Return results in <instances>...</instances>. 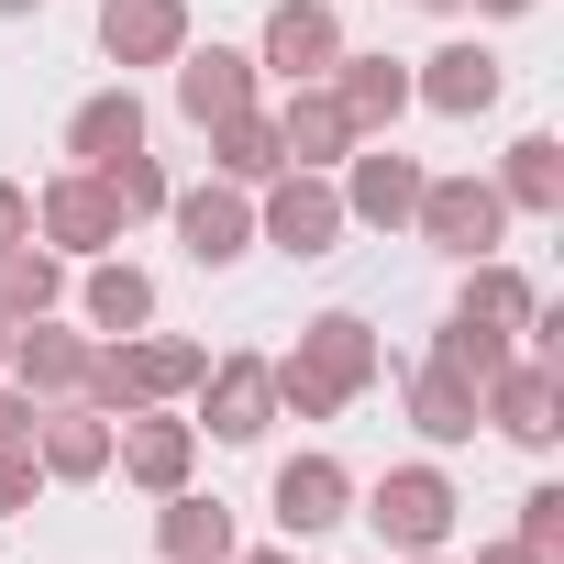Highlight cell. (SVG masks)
I'll return each instance as SVG.
<instances>
[{"mask_svg": "<svg viewBox=\"0 0 564 564\" xmlns=\"http://www.w3.org/2000/svg\"><path fill=\"white\" fill-rule=\"evenodd\" d=\"M531 300H542V289H531L509 254H476V265H465V289H454V311H465V322H498V333H520Z\"/></svg>", "mask_w": 564, "mask_h": 564, "instance_id": "83f0119b", "label": "cell"}, {"mask_svg": "<svg viewBox=\"0 0 564 564\" xmlns=\"http://www.w3.org/2000/svg\"><path fill=\"white\" fill-rule=\"evenodd\" d=\"M254 89H265V67L243 56V45H177V111L210 133V122H232V111H254Z\"/></svg>", "mask_w": 564, "mask_h": 564, "instance_id": "5bb4252c", "label": "cell"}, {"mask_svg": "<svg viewBox=\"0 0 564 564\" xmlns=\"http://www.w3.org/2000/svg\"><path fill=\"white\" fill-rule=\"evenodd\" d=\"M23 232H34V188H23V177H0V243H23Z\"/></svg>", "mask_w": 564, "mask_h": 564, "instance_id": "d6a6232c", "label": "cell"}, {"mask_svg": "<svg viewBox=\"0 0 564 564\" xmlns=\"http://www.w3.org/2000/svg\"><path fill=\"white\" fill-rule=\"evenodd\" d=\"M122 210H111V188L89 177V166H56L45 188H34V243H56L67 265H89V254H122Z\"/></svg>", "mask_w": 564, "mask_h": 564, "instance_id": "8992f818", "label": "cell"}, {"mask_svg": "<svg viewBox=\"0 0 564 564\" xmlns=\"http://www.w3.org/2000/svg\"><path fill=\"white\" fill-rule=\"evenodd\" d=\"M0 377H12L23 399H78V377H89V333H67L56 311H45V322H12Z\"/></svg>", "mask_w": 564, "mask_h": 564, "instance_id": "2e32d148", "label": "cell"}, {"mask_svg": "<svg viewBox=\"0 0 564 564\" xmlns=\"http://www.w3.org/2000/svg\"><path fill=\"white\" fill-rule=\"evenodd\" d=\"M410 232H421L432 254L476 265V254H498V243H509V199H498V177L454 166V177H421V210H410Z\"/></svg>", "mask_w": 564, "mask_h": 564, "instance_id": "277c9868", "label": "cell"}, {"mask_svg": "<svg viewBox=\"0 0 564 564\" xmlns=\"http://www.w3.org/2000/svg\"><path fill=\"white\" fill-rule=\"evenodd\" d=\"M34 410H45V399H23V388H0V443H34Z\"/></svg>", "mask_w": 564, "mask_h": 564, "instance_id": "836d02e7", "label": "cell"}, {"mask_svg": "<svg viewBox=\"0 0 564 564\" xmlns=\"http://www.w3.org/2000/svg\"><path fill=\"white\" fill-rule=\"evenodd\" d=\"M111 465H122V487L177 498V487L199 476V432H188V421H166V410H133V421H111Z\"/></svg>", "mask_w": 564, "mask_h": 564, "instance_id": "4fadbf2b", "label": "cell"}, {"mask_svg": "<svg viewBox=\"0 0 564 564\" xmlns=\"http://www.w3.org/2000/svg\"><path fill=\"white\" fill-rule=\"evenodd\" d=\"M232 509L221 498H199V487H177V498H155V553L166 564H232Z\"/></svg>", "mask_w": 564, "mask_h": 564, "instance_id": "603a6c76", "label": "cell"}, {"mask_svg": "<svg viewBox=\"0 0 564 564\" xmlns=\"http://www.w3.org/2000/svg\"><path fill=\"white\" fill-rule=\"evenodd\" d=\"M0 355H12V322H0Z\"/></svg>", "mask_w": 564, "mask_h": 564, "instance_id": "60d3db41", "label": "cell"}, {"mask_svg": "<svg viewBox=\"0 0 564 564\" xmlns=\"http://www.w3.org/2000/svg\"><path fill=\"white\" fill-rule=\"evenodd\" d=\"M45 311H67V254L56 243H0V322H45Z\"/></svg>", "mask_w": 564, "mask_h": 564, "instance_id": "484cf974", "label": "cell"}, {"mask_svg": "<svg viewBox=\"0 0 564 564\" xmlns=\"http://www.w3.org/2000/svg\"><path fill=\"white\" fill-rule=\"evenodd\" d=\"M232 564H300V542H254V553L232 542Z\"/></svg>", "mask_w": 564, "mask_h": 564, "instance_id": "d590c367", "label": "cell"}, {"mask_svg": "<svg viewBox=\"0 0 564 564\" xmlns=\"http://www.w3.org/2000/svg\"><path fill=\"white\" fill-rule=\"evenodd\" d=\"M78 311H89V333H144V322H155V276H144L133 254H89Z\"/></svg>", "mask_w": 564, "mask_h": 564, "instance_id": "d4e9b609", "label": "cell"}, {"mask_svg": "<svg viewBox=\"0 0 564 564\" xmlns=\"http://www.w3.org/2000/svg\"><path fill=\"white\" fill-rule=\"evenodd\" d=\"M509 542H531L542 564H564V487H531L520 520H509Z\"/></svg>", "mask_w": 564, "mask_h": 564, "instance_id": "4dcf8cb0", "label": "cell"}, {"mask_svg": "<svg viewBox=\"0 0 564 564\" xmlns=\"http://www.w3.org/2000/svg\"><path fill=\"white\" fill-rule=\"evenodd\" d=\"M476 564H542L531 542H476Z\"/></svg>", "mask_w": 564, "mask_h": 564, "instance_id": "8d00e7d4", "label": "cell"}, {"mask_svg": "<svg viewBox=\"0 0 564 564\" xmlns=\"http://www.w3.org/2000/svg\"><path fill=\"white\" fill-rule=\"evenodd\" d=\"M476 421H487L498 443H520V454H553V432H564V366L509 355V366L476 388Z\"/></svg>", "mask_w": 564, "mask_h": 564, "instance_id": "ba28073f", "label": "cell"}, {"mask_svg": "<svg viewBox=\"0 0 564 564\" xmlns=\"http://www.w3.org/2000/svg\"><path fill=\"white\" fill-rule=\"evenodd\" d=\"M421 155H399V133H366L344 166H333V188H344V221H366V232H410V210H421Z\"/></svg>", "mask_w": 564, "mask_h": 564, "instance_id": "5b68a950", "label": "cell"}, {"mask_svg": "<svg viewBox=\"0 0 564 564\" xmlns=\"http://www.w3.org/2000/svg\"><path fill=\"white\" fill-rule=\"evenodd\" d=\"M498 89H509V67H498V45H476V34H454V45H432V56L410 67V111H443V122H487Z\"/></svg>", "mask_w": 564, "mask_h": 564, "instance_id": "30bf717a", "label": "cell"}, {"mask_svg": "<svg viewBox=\"0 0 564 564\" xmlns=\"http://www.w3.org/2000/svg\"><path fill=\"white\" fill-rule=\"evenodd\" d=\"M45 498V465H34V443H0V520H23Z\"/></svg>", "mask_w": 564, "mask_h": 564, "instance_id": "1f68e13d", "label": "cell"}, {"mask_svg": "<svg viewBox=\"0 0 564 564\" xmlns=\"http://www.w3.org/2000/svg\"><path fill=\"white\" fill-rule=\"evenodd\" d=\"M188 45V0H100V56L133 78V67H177Z\"/></svg>", "mask_w": 564, "mask_h": 564, "instance_id": "ac0fdd59", "label": "cell"}, {"mask_svg": "<svg viewBox=\"0 0 564 564\" xmlns=\"http://www.w3.org/2000/svg\"><path fill=\"white\" fill-rule=\"evenodd\" d=\"M265 421H276L265 355H210V366H199V421H188V432H210V443H265Z\"/></svg>", "mask_w": 564, "mask_h": 564, "instance_id": "7c38bea8", "label": "cell"}, {"mask_svg": "<svg viewBox=\"0 0 564 564\" xmlns=\"http://www.w3.org/2000/svg\"><path fill=\"white\" fill-rule=\"evenodd\" d=\"M454 12H487V23H520V12H542V0H454Z\"/></svg>", "mask_w": 564, "mask_h": 564, "instance_id": "e575fe53", "label": "cell"}, {"mask_svg": "<svg viewBox=\"0 0 564 564\" xmlns=\"http://www.w3.org/2000/svg\"><path fill=\"white\" fill-rule=\"evenodd\" d=\"M454 509H465V498H454V476H443V465H388L377 487H355V520L388 542V564L443 553V542H454Z\"/></svg>", "mask_w": 564, "mask_h": 564, "instance_id": "7a4b0ae2", "label": "cell"}, {"mask_svg": "<svg viewBox=\"0 0 564 564\" xmlns=\"http://www.w3.org/2000/svg\"><path fill=\"white\" fill-rule=\"evenodd\" d=\"M509 355H520V333H498V322H465V311H443V333H432V366H443V377H465V388H487Z\"/></svg>", "mask_w": 564, "mask_h": 564, "instance_id": "f1b7e54d", "label": "cell"}, {"mask_svg": "<svg viewBox=\"0 0 564 564\" xmlns=\"http://www.w3.org/2000/svg\"><path fill=\"white\" fill-rule=\"evenodd\" d=\"M410 564H454V553H410Z\"/></svg>", "mask_w": 564, "mask_h": 564, "instance_id": "f35d334b", "label": "cell"}, {"mask_svg": "<svg viewBox=\"0 0 564 564\" xmlns=\"http://www.w3.org/2000/svg\"><path fill=\"white\" fill-rule=\"evenodd\" d=\"M333 56H344V0H276L265 34H254V67H265L276 89L333 78Z\"/></svg>", "mask_w": 564, "mask_h": 564, "instance_id": "8fae6325", "label": "cell"}, {"mask_svg": "<svg viewBox=\"0 0 564 564\" xmlns=\"http://www.w3.org/2000/svg\"><path fill=\"white\" fill-rule=\"evenodd\" d=\"M276 166H289V144H276V111H232V122H210V177L265 188Z\"/></svg>", "mask_w": 564, "mask_h": 564, "instance_id": "4316f807", "label": "cell"}, {"mask_svg": "<svg viewBox=\"0 0 564 564\" xmlns=\"http://www.w3.org/2000/svg\"><path fill=\"white\" fill-rule=\"evenodd\" d=\"M344 232H355V221H344V188H333L322 166H276V177L254 188V243H276L289 265H322Z\"/></svg>", "mask_w": 564, "mask_h": 564, "instance_id": "3957f363", "label": "cell"}, {"mask_svg": "<svg viewBox=\"0 0 564 564\" xmlns=\"http://www.w3.org/2000/svg\"><path fill=\"white\" fill-rule=\"evenodd\" d=\"M133 144H144L133 78H111V89H89V100L67 111V166H111V155H133Z\"/></svg>", "mask_w": 564, "mask_h": 564, "instance_id": "7402d4cb", "label": "cell"}, {"mask_svg": "<svg viewBox=\"0 0 564 564\" xmlns=\"http://www.w3.org/2000/svg\"><path fill=\"white\" fill-rule=\"evenodd\" d=\"M265 377H276V421H344L388 377V344L366 311H311L289 355H265Z\"/></svg>", "mask_w": 564, "mask_h": 564, "instance_id": "6da1fadb", "label": "cell"}, {"mask_svg": "<svg viewBox=\"0 0 564 564\" xmlns=\"http://www.w3.org/2000/svg\"><path fill=\"white\" fill-rule=\"evenodd\" d=\"M498 199H509V221H564V144L553 133H520L498 155Z\"/></svg>", "mask_w": 564, "mask_h": 564, "instance_id": "cb8c5ba5", "label": "cell"}, {"mask_svg": "<svg viewBox=\"0 0 564 564\" xmlns=\"http://www.w3.org/2000/svg\"><path fill=\"white\" fill-rule=\"evenodd\" d=\"M333 100H344L355 133H399V111H410V56H388V45H344V56H333Z\"/></svg>", "mask_w": 564, "mask_h": 564, "instance_id": "e0dca14e", "label": "cell"}, {"mask_svg": "<svg viewBox=\"0 0 564 564\" xmlns=\"http://www.w3.org/2000/svg\"><path fill=\"white\" fill-rule=\"evenodd\" d=\"M111 344H122V377H133V399H144V410L188 399V388H199V366H210V344H188V333H155V322H144V333H111Z\"/></svg>", "mask_w": 564, "mask_h": 564, "instance_id": "44dd1931", "label": "cell"}, {"mask_svg": "<svg viewBox=\"0 0 564 564\" xmlns=\"http://www.w3.org/2000/svg\"><path fill=\"white\" fill-rule=\"evenodd\" d=\"M421 12H454V0H421Z\"/></svg>", "mask_w": 564, "mask_h": 564, "instance_id": "ab89813d", "label": "cell"}, {"mask_svg": "<svg viewBox=\"0 0 564 564\" xmlns=\"http://www.w3.org/2000/svg\"><path fill=\"white\" fill-rule=\"evenodd\" d=\"M23 12H45V0H0V23H23Z\"/></svg>", "mask_w": 564, "mask_h": 564, "instance_id": "74e56055", "label": "cell"}, {"mask_svg": "<svg viewBox=\"0 0 564 564\" xmlns=\"http://www.w3.org/2000/svg\"><path fill=\"white\" fill-rule=\"evenodd\" d=\"M34 465H45V487L111 476V421H100L89 399H45V410H34Z\"/></svg>", "mask_w": 564, "mask_h": 564, "instance_id": "9a60e30c", "label": "cell"}, {"mask_svg": "<svg viewBox=\"0 0 564 564\" xmlns=\"http://www.w3.org/2000/svg\"><path fill=\"white\" fill-rule=\"evenodd\" d=\"M89 177L111 188V210H122V221H155V210H166V188H177V177H166L144 144H133V155H111V166H89Z\"/></svg>", "mask_w": 564, "mask_h": 564, "instance_id": "f546056e", "label": "cell"}, {"mask_svg": "<svg viewBox=\"0 0 564 564\" xmlns=\"http://www.w3.org/2000/svg\"><path fill=\"white\" fill-rule=\"evenodd\" d=\"M276 144H289V166H322V177H333V166H344V155L366 144V133L344 122V100H333V78H300L289 100H276Z\"/></svg>", "mask_w": 564, "mask_h": 564, "instance_id": "d6986e66", "label": "cell"}, {"mask_svg": "<svg viewBox=\"0 0 564 564\" xmlns=\"http://www.w3.org/2000/svg\"><path fill=\"white\" fill-rule=\"evenodd\" d=\"M166 221H177L188 265H210V276L254 254V188H232V177H177L166 188Z\"/></svg>", "mask_w": 564, "mask_h": 564, "instance_id": "52a82bcc", "label": "cell"}, {"mask_svg": "<svg viewBox=\"0 0 564 564\" xmlns=\"http://www.w3.org/2000/svg\"><path fill=\"white\" fill-rule=\"evenodd\" d=\"M265 509H276V531H289V542H322V531L355 520V465L311 443V454H289V465L265 476Z\"/></svg>", "mask_w": 564, "mask_h": 564, "instance_id": "9c48e42d", "label": "cell"}, {"mask_svg": "<svg viewBox=\"0 0 564 564\" xmlns=\"http://www.w3.org/2000/svg\"><path fill=\"white\" fill-rule=\"evenodd\" d=\"M399 410H410V432H421L432 454H454V443H476V432H487V421H476V388H465V377H443L432 355H421V366H399Z\"/></svg>", "mask_w": 564, "mask_h": 564, "instance_id": "ffe728a7", "label": "cell"}]
</instances>
